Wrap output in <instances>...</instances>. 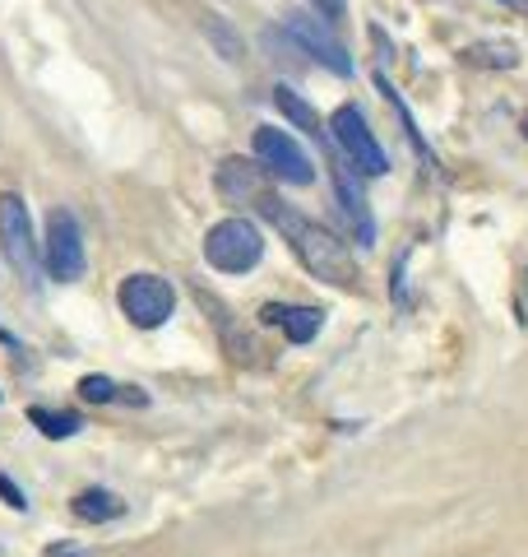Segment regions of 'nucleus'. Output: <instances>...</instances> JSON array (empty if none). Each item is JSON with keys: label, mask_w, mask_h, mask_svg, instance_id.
<instances>
[{"label": "nucleus", "mask_w": 528, "mask_h": 557, "mask_svg": "<svg viewBox=\"0 0 528 557\" xmlns=\"http://www.w3.org/2000/svg\"><path fill=\"white\" fill-rule=\"evenodd\" d=\"M264 214H269V223L278 233H284V242L292 247V256L302 260V270L306 274H315L320 284H334V288H357L362 284V270H357V256H352L339 237H334L329 228H320L315 219H306L302 209H292V205H284V200H264L260 205Z\"/></svg>", "instance_id": "nucleus-1"}, {"label": "nucleus", "mask_w": 528, "mask_h": 557, "mask_svg": "<svg viewBox=\"0 0 528 557\" xmlns=\"http://www.w3.org/2000/svg\"><path fill=\"white\" fill-rule=\"evenodd\" d=\"M116 307H121V317H126L135 330H158V325L172 321V311H176V288L167 284L163 274L139 270V274L121 278Z\"/></svg>", "instance_id": "nucleus-2"}, {"label": "nucleus", "mask_w": 528, "mask_h": 557, "mask_svg": "<svg viewBox=\"0 0 528 557\" xmlns=\"http://www.w3.org/2000/svg\"><path fill=\"white\" fill-rule=\"evenodd\" d=\"M204 260L223 274H246L264 260V237L251 219H223L204 233Z\"/></svg>", "instance_id": "nucleus-3"}, {"label": "nucleus", "mask_w": 528, "mask_h": 557, "mask_svg": "<svg viewBox=\"0 0 528 557\" xmlns=\"http://www.w3.org/2000/svg\"><path fill=\"white\" fill-rule=\"evenodd\" d=\"M0 251H5L10 270L24 278V284L38 288V270H42V251L33 242V219H28V205L24 196L5 190L0 196Z\"/></svg>", "instance_id": "nucleus-4"}, {"label": "nucleus", "mask_w": 528, "mask_h": 557, "mask_svg": "<svg viewBox=\"0 0 528 557\" xmlns=\"http://www.w3.org/2000/svg\"><path fill=\"white\" fill-rule=\"evenodd\" d=\"M42 260H47V274L56 284H75L84 278V233H79V219L70 209H51L47 214V242H42Z\"/></svg>", "instance_id": "nucleus-5"}, {"label": "nucleus", "mask_w": 528, "mask_h": 557, "mask_svg": "<svg viewBox=\"0 0 528 557\" xmlns=\"http://www.w3.org/2000/svg\"><path fill=\"white\" fill-rule=\"evenodd\" d=\"M329 139L343 149V159L357 168V172H366V177H380L385 168H390V159H385V149L376 145V135H372V126H366V116L352 108V102H343V108H334V116H329Z\"/></svg>", "instance_id": "nucleus-6"}, {"label": "nucleus", "mask_w": 528, "mask_h": 557, "mask_svg": "<svg viewBox=\"0 0 528 557\" xmlns=\"http://www.w3.org/2000/svg\"><path fill=\"white\" fill-rule=\"evenodd\" d=\"M255 159L274 172V177H284L288 186H311L315 182V168L311 159L302 153V145L288 135V131H274V126H260L255 131Z\"/></svg>", "instance_id": "nucleus-7"}, {"label": "nucleus", "mask_w": 528, "mask_h": 557, "mask_svg": "<svg viewBox=\"0 0 528 557\" xmlns=\"http://www.w3.org/2000/svg\"><path fill=\"white\" fill-rule=\"evenodd\" d=\"M284 28H288V38L297 42V47H306L315 61H320L325 70H334V75H352V61H348V47L334 38V33L320 24V20H311V14H302V10H292V14H284Z\"/></svg>", "instance_id": "nucleus-8"}, {"label": "nucleus", "mask_w": 528, "mask_h": 557, "mask_svg": "<svg viewBox=\"0 0 528 557\" xmlns=\"http://www.w3.org/2000/svg\"><path fill=\"white\" fill-rule=\"evenodd\" d=\"M260 321L278 325L292 344H311L325 325V311L320 307H297V302H269V307H260Z\"/></svg>", "instance_id": "nucleus-9"}, {"label": "nucleus", "mask_w": 528, "mask_h": 557, "mask_svg": "<svg viewBox=\"0 0 528 557\" xmlns=\"http://www.w3.org/2000/svg\"><path fill=\"white\" fill-rule=\"evenodd\" d=\"M218 196H223L227 205H246V200L264 205V200H269V190H264L260 168H255V163H246V159H227V163L218 168Z\"/></svg>", "instance_id": "nucleus-10"}, {"label": "nucleus", "mask_w": 528, "mask_h": 557, "mask_svg": "<svg viewBox=\"0 0 528 557\" xmlns=\"http://www.w3.org/2000/svg\"><path fill=\"white\" fill-rule=\"evenodd\" d=\"M274 108L284 112V121H292L297 131H306L311 139H320V145H329V121H320V112L311 108V102L297 94V89H288V84H278L274 89Z\"/></svg>", "instance_id": "nucleus-11"}, {"label": "nucleus", "mask_w": 528, "mask_h": 557, "mask_svg": "<svg viewBox=\"0 0 528 557\" xmlns=\"http://www.w3.org/2000/svg\"><path fill=\"white\" fill-rule=\"evenodd\" d=\"M70 511H75V520H88V525H108V520L126 516V502L108 493V487H84V493L70 502Z\"/></svg>", "instance_id": "nucleus-12"}, {"label": "nucleus", "mask_w": 528, "mask_h": 557, "mask_svg": "<svg viewBox=\"0 0 528 557\" xmlns=\"http://www.w3.org/2000/svg\"><path fill=\"white\" fill-rule=\"evenodd\" d=\"M334 186H339V200H343V209H348L352 228H357V237H362V247H372V237H376L372 209H366V196H362V190H357V186H352V177H348V168H339V163H334Z\"/></svg>", "instance_id": "nucleus-13"}, {"label": "nucleus", "mask_w": 528, "mask_h": 557, "mask_svg": "<svg viewBox=\"0 0 528 557\" xmlns=\"http://www.w3.org/2000/svg\"><path fill=\"white\" fill-rule=\"evenodd\" d=\"M79 395L88 399V405H116V399H126V405H149L144 391L116 386L112 376H84V381H79Z\"/></svg>", "instance_id": "nucleus-14"}, {"label": "nucleus", "mask_w": 528, "mask_h": 557, "mask_svg": "<svg viewBox=\"0 0 528 557\" xmlns=\"http://www.w3.org/2000/svg\"><path fill=\"white\" fill-rule=\"evenodd\" d=\"M28 423L38 428L42 437L65 442V437H75V432L84 428V418H79V413H65V409H42V405H33V409H28Z\"/></svg>", "instance_id": "nucleus-15"}, {"label": "nucleus", "mask_w": 528, "mask_h": 557, "mask_svg": "<svg viewBox=\"0 0 528 557\" xmlns=\"http://www.w3.org/2000/svg\"><path fill=\"white\" fill-rule=\"evenodd\" d=\"M204 38L218 47V57H223V61H232V65H237V61L246 57V42L237 38V28L227 24L223 14H204Z\"/></svg>", "instance_id": "nucleus-16"}, {"label": "nucleus", "mask_w": 528, "mask_h": 557, "mask_svg": "<svg viewBox=\"0 0 528 557\" xmlns=\"http://www.w3.org/2000/svg\"><path fill=\"white\" fill-rule=\"evenodd\" d=\"M0 497H5V507H14V511H28V497H24L14 483H10V474H0Z\"/></svg>", "instance_id": "nucleus-17"}, {"label": "nucleus", "mask_w": 528, "mask_h": 557, "mask_svg": "<svg viewBox=\"0 0 528 557\" xmlns=\"http://www.w3.org/2000/svg\"><path fill=\"white\" fill-rule=\"evenodd\" d=\"M311 5L315 10H320V20H343V14H348V0H311Z\"/></svg>", "instance_id": "nucleus-18"}, {"label": "nucleus", "mask_w": 528, "mask_h": 557, "mask_svg": "<svg viewBox=\"0 0 528 557\" xmlns=\"http://www.w3.org/2000/svg\"><path fill=\"white\" fill-rule=\"evenodd\" d=\"M47 557H88V553H79V548H70V544H51V548H47Z\"/></svg>", "instance_id": "nucleus-19"}, {"label": "nucleus", "mask_w": 528, "mask_h": 557, "mask_svg": "<svg viewBox=\"0 0 528 557\" xmlns=\"http://www.w3.org/2000/svg\"><path fill=\"white\" fill-rule=\"evenodd\" d=\"M505 5H524V0H505Z\"/></svg>", "instance_id": "nucleus-20"}, {"label": "nucleus", "mask_w": 528, "mask_h": 557, "mask_svg": "<svg viewBox=\"0 0 528 557\" xmlns=\"http://www.w3.org/2000/svg\"><path fill=\"white\" fill-rule=\"evenodd\" d=\"M524 298H528V278H524Z\"/></svg>", "instance_id": "nucleus-21"}]
</instances>
